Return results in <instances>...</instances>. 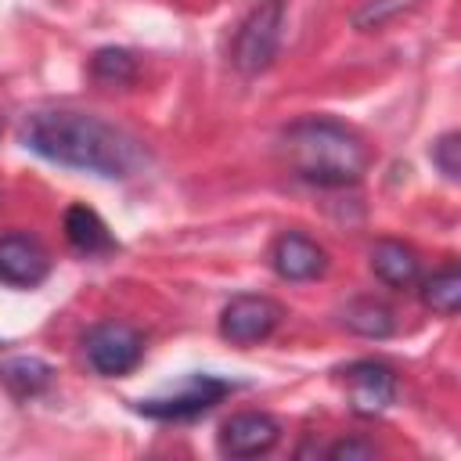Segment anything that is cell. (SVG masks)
I'll use <instances>...</instances> for the list:
<instances>
[{"label":"cell","mask_w":461,"mask_h":461,"mask_svg":"<svg viewBox=\"0 0 461 461\" xmlns=\"http://www.w3.org/2000/svg\"><path fill=\"white\" fill-rule=\"evenodd\" d=\"M346 328L357 331V335H367V339H385L393 331V310L375 303V299H357L346 306L342 313Z\"/></svg>","instance_id":"obj_14"},{"label":"cell","mask_w":461,"mask_h":461,"mask_svg":"<svg viewBox=\"0 0 461 461\" xmlns=\"http://www.w3.org/2000/svg\"><path fill=\"white\" fill-rule=\"evenodd\" d=\"M90 72H94L101 83H115V86H122V83H133V76H137V61H133V54L122 50V47H104V50L94 54Z\"/></svg>","instance_id":"obj_16"},{"label":"cell","mask_w":461,"mask_h":461,"mask_svg":"<svg viewBox=\"0 0 461 461\" xmlns=\"http://www.w3.org/2000/svg\"><path fill=\"white\" fill-rule=\"evenodd\" d=\"M281 29H285V0H259L249 11V18L238 25L234 50H230L234 68L241 76L263 72L281 47Z\"/></svg>","instance_id":"obj_3"},{"label":"cell","mask_w":461,"mask_h":461,"mask_svg":"<svg viewBox=\"0 0 461 461\" xmlns=\"http://www.w3.org/2000/svg\"><path fill=\"white\" fill-rule=\"evenodd\" d=\"M50 378H54L50 364H43V360H36V357H14V360H7V364L0 367V382H4L14 396H22V400L43 393V389L50 385Z\"/></svg>","instance_id":"obj_13"},{"label":"cell","mask_w":461,"mask_h":461,"mask_svg":"<svg viewBox=\"0 0 461 461\" xmlns=\"http://www.w3.org/2000/svg\"><path fill=\"white\" fill-rule=\"evenodd\" d=\"M281 321V306L267 295H234L220 313V335L234 346L263 342Z\"/></svg>","instance_id":"obj_6"},{"label":"cell","mask_w":461,"mask_h":461,"mask_svg":"<svg viewBox=\"0 0 461 461\" xmlns=\"http://www.w3.org/2000/svg\"><path fill=\"white\" fill-rule=\"evenodd\" d=\"M270 263H274L277 277H285V281H310V277L324 274L328 256L313 238H306L299 230H285L270 249Z\"/></svg>","instance_id":"obj_10"},{"label":"cell","mask_w":461,"mask_h":461,"mask_svg":"<svg viewBox=\"0 0 461 461\" xmlns=\"http://www.w3.org/2000/svg\"><path fill=\"white\" fill-rule=\"evenodd\" d=\"M234 385L216 378V375H191L187 382H180V389H173L169 396H155V400H140L137 411L158 421H184L194 414H205L209 407H216Z\"/></svg>","instance_id":"obj_5"},{"label":"cell","mask_w":461,"mask_h":461,"mask_svg":"<svg viewBox=\"0 0 461 461\" xmlns=\"http://www.w3.org/2000/svg\"><path fill=\"white\" fill-rule=\"evenodd\" d=\"M83 349H86V360L97 375H108V378H119L126 371H133L144 357V339L137 328L122 324V321H101L86 331L83 339Z\"/></svg>","instance_id":"obj_4"},{"label":"cell","mask_w":461,"mask_h":461,"mask_svg":"<svg viewBox=\"0 0 461 461\" xmlns=\"http://www.w3.org/2000/svg\"><path fill=\"white\" fill-rule=\"evenodd\" d=\"M22 140L29 151L97 176H126L133 169V140L115 130L112 122L90 115V112H72V108H47L32 112L25 119Z\"/></svg>","instance_id":"obj_1"},{"label":"cell","mask_w":461,"mask_h":461,"mask_svg":"<svg viewBox=\"0 0 461 461\" xmlns=\"http://www.w3.org/2000/svg\"><path fill=\"white\" fill-rule=\"evenodd\" d=\"M65 238H68V245H72L76 252H83V256H101V252H112V249H115V241H112V234H108V227H104V220H101L90 205H72V209L65 212Z\"/></svg>","instance_id":"obj_12"},{"label":"cell","mask_w":461,"mask_h":461,"mask_svg":"<svg viewBox=\"0 0 461 461\" xmlns=\"http://www.w3.org/2000/svg\"><path fill=\"white\" fill-rule=\"evenodd\" d=\"M421 299H425L429 310H436V313H443V317H454L457 306H461V274H457L454 267L432 274V277L421 285Z\"/></svg>","instance_id":"obj_15"},{"label":"cell","mask_w":461,"mask_h":461,"mask_svg":"<svg viewBox=\"0 0 461 461\" xmlns=\"http://www.w3.org/2000/svg\"><path fill=\"white\" fill-rule=\"evenodd\" d=\"M50 274V259L43 245L29 234H4L0 238V281L14 288H32Z\"/></svg>","instance_id":"obj_9"},{"label":"cell","mask_w":461,"mask_h":461,"mask_svg":"<svg viewBox=\"0 0 461 461\" xmlns=\"http://www.w3.org/2000/svg\"><path fill=\"white\" fill-rule=\"evenodd\" d=\"M285 155L292 169L317 187H342L367 169V148L346 122L310 115L285 130Z\"/></svg>","instance_id":"obj_2"},{"label":"cell","mask_w":461,"mask_h":461,"mask_svg":"<svg viewBox=\"0 0 461 461\" xmlns=\"http://www.w3.org/2000/svg\"><path fill=\"white\" fill-rule=\"evenodd\" d=\"M357 414H378L396 400V375L378 360H357L339 371Z\"/></svg>","instance_id":"obj_7"},{"label":"cell","mask_w":461,"mask_h":461,"mask_svg":"<svg viewBox=\"0 0 461 461\" xmlns=\"http://www.w3.org/2000/svg\"><path fill=\"white\" fill-rule=\"evenodd\" d=\"M371 270L378 281H385L389 288H411L421 274V263H418V252L403 241H375L371 249Z\"/></svg>","instance_id":"obj_11"},{"label":"cell","mask_w":461,"mask_h":461,"mask_svg":"<svg viewBox=\"0 0 461 461\" xmlns=\"http://www.w3.org/2000/svg\"><path fill=\"white\" fill-rule=\"evenodd\" d=\"M277 436H281V429L270 414L245 411V414H234V418L223 421L220 454H227V457H259L277 443Z\"/></svg>","instance_id":"obj_8"},{"label":"cell","mask_w":461,"mask_h":461,"mask_svg":"<svg viewBox=\"0 0 461 461\" xmlns=\"http://www.w3.org/2000/svg\"><path fill=\"white\" fill-rule=\"evenodd\" d=\"M375 454H378L375 443H364V439H339L328 447V457H335V461H367Z\"/></svg>","instance_id":"obj_18"},{"label":"cell","mask_w":461,"mask_h":461,"mask_svg":"<svg viewBox=\"0 0 461 461\" xmlns=\"http://www.w3.org/2000/svg\"><path fill=\"white\" fill-rule=\"evenodd\" d=\"M432 162L439 166V173L447 180H457V173H461V137L457 133H443L432 144Z\"/></svg>","instance_id":"obj_17"}]
</instances>
